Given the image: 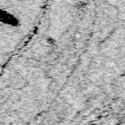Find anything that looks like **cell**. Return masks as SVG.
Here are the masks:
<instances>
[{"label": "cell", "instance_id": "1", "mask_svg": "<svg viewBox=\"0 0 125 125\" xmlns=\"http://www.w3.org/2000/svg\"><path fill=\"white\" fill-rule=\"evenodd\" d=\"M28 0H0V62L20 46L25 25Z\"/></svg>", "mask_w": 125, "mask_h": 125}]
</instances>
